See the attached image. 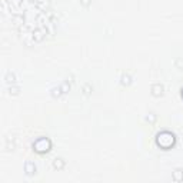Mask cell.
<instances>
[{
    "label": "cell",
    "mask_w": 183,
    "mask_h": 183,
    "mask_svg": "<svg viewBox=\"0 0 183 183\" xmlns=\"http://www.w3.org/2000/svg\"><path fill=\"white\" fill-rule=\"evenodd\" d=\"M155 142H156L157 147H160L162 150H169L176 143V136H175V133L169 132V130H162L156 135Z\"/></svg>",
    "instance_id": "obj_1"
},
{
    "label": "cell",
    "mask_w": 183,
    "mask_h": 183,
    "mask_svg": "<svg viewBox=\"0 0 183 183\" xmlns=\"http://www.w3.org/2000/svg\"><path fill=\"white\" fill-rule=\"evenodd\" d=\"M32 147H33V150L36 153H39V155H44V153L50 152V149H52V140L49 139V137H46V136H40L39 139H36L33 142Z\"/></svg>",
    "instance_id": "obj_2"
},
{
    "label": "cell",
    "mask_w": 183,
    "mask_h": 183,
    "mask_svg": "<svg viewBox=\"0 0 183 183\" xmlns=\"http://www.w3.org/2000/svg\"><path fill=\"white\" fill-rule=\"evenodd\" d=\"M24 173H26L27 176H34V175L37 173L36 165H34L33 162H30V160H27V162L24 163Z\"/></svg>",
    "instance_id": "obj_3"
},
{
    "label": "cell",
    "mask_w": 183,
    "mask_h": 183,
    "mask_svg": "<svg viewBox=\"0 0 183 183\" xmlns=\"http://www.w3.org/2000/svg\"><path fill=\"white\" fill-rule=\"evenodd\" d=\"M152 95L155 96V97H160V96H163V93H165V87H163L162 83H155V85H152Z\"/></svg>",
    "instance_id": "obj_4"
},
{
    "label": "cell",
    "mask_w": 183,
    "mask_h": 183,
    "mask_svg": "<svg viewBox=\"0 0 183 183\" xmlns=\"http://www.w3.org/2000/svg\"><path fill=\"white\" fill-rule=\"evenodd\" d=\"M53 169L54 170H63L66 166V162L65 159H62V157H56V159H53Z\"/></svg>",
    "instance_id": "obj_5"
},
{
    "label": "cell",
    "mask_w": 183,
    "mask_h": 183,
    "mask_svg": "<svg viewBox=\"0 0 183 183\" xmlns=\"http://www.w3.org/2000/svg\"><path fill=\"white\" fill-rule=\"evenodd\" d=\"M172 179L175 180V182H183V170L182 169H176L175 172H173Z\"/></svg>",
    "instance_id": "obj_6"
},
{
    "label": "cell",
    "mask_w": 183,
    "mask_h": 183,
    "mask_svg": "<svg viewBox=\"0 0 183 183\" xmlns=\"http://www.w3.org/2000/svg\"><path fill=\"white\" fill-rule=\"evenodd\" d=\"M120 83H122L123 86H129L130 83H132V76L130 75H122V77H120Z\"/></svg>",
    "instance_id": "obj_7"
},
{
    "label": "cell",
    "mask_w": 183,
    "mask_h": 183,
    "mask_svg": "<svg viewBox=\"0 0 183 183\" xmlns=\"http://www.w3.org/2000/svg\"><path fill=\"white\" fill-rule=\"evenodd\" d=\"M4 79H6V82L9 83V85H10V83L13 85L14 82H16V75H14V73H12V72H7L6 77H4Z\"/></svg>",
    "instance_id": "obj_8"
},
{
    "label": "cell",
    "mask_w": 183,
    "mask_h": 183,
    "mask_svg": "<svg viewBox=\"0 0 183 183\" xmlns=\"http://www.w3.org/2000/svg\"><path fill=\"white\" fill-rule=\"evenodd\" d=\"M62 93H63V90H62L60 86H57V87L52 89V96H53V97H57V96H60Z\"/></svg>",
    "instance_id": "obj_9"
},
{
    "label": "cell",
    "mask_w": 183,
    "mask_h": 183,
    "mask_svg": "<svg viewBox=\"0 0 183 183\" xmlns=\"http://www.w3.org/2000/svg\"><path fill=\"white\" fill-rule=\"evenodd\" d=\"M146 122L155 123V122H156V115H155V113H149V115L146 116Z\"/></svg>",
    "instance_id": "obj_10"
},
{
    "label": "cell",
    "mask_w": 183,
    "mask_h": 183,
    "mask_svg": "<svg viewBox=\"0 0 183 183\" xmlns=\"http://www.w3.org/2000/svg\"><path fill=\"white\" fill-rule=\"evenodd\" d=\"M62 90H63V93H66V92H69V89H70V85H69V80H65L63 83L60 85Z\"/></svg>",
    "instance_id": "obj_11"
},
{
    "label": "cell",
    "mask_w": 183,
    "mask_h": 183,
    "mask_svg": "<svg viewBox=\"0 0 183 183\" xmlns=\"http://www.w3.org/2000/svg\"><path fill=\"white\" fill-rule=\"evenodd\" d=\"M19 92H20V87H19V86H10V87H9V93H10V95H17Z\"/></svg>",
    "instance_id": "obj_12"
},
{
    "label": "cell",
    "mask_w": 183,
    "mask_h": 183,
    "mask_svg": "<svg viewBox=\"0 0 183 183\" xmlns=\"http://www.w3.org/2000/svg\"><path fill=\"white\" fill-rule=\"evenodd\" d=\"M89 89H90V85H85V86H83V90H85V95H89V93H90V92H87Z\"/></svg>",
    "instance_id": "obj_13"
},
{
    "label": "cell",
    "mask_w": 183,
    "mask_h": 183,
    "mask_svg": "<svg viewBox=\"0 0 183 183\" xmlns=\"http://www.w3.org/2000/svg\"><path fill=\"white\" fill-rule=\"evenodd\" d=\"M80 3L83 4V6H85V7H87L89 4H90V0H80Z\"/></svg>",
    "instance_id": "obj_14"
},
{
    "label": "cell",
    "mask_w": 183,
    "mask_h": 183,
    "mask_svg": "<svg viewBox=\"0 0 183 183\" xmlns=\"http://www.w3.org/2000/svg\"><path fill=\"white\" fill-rule=\"evenodd\" d=\"M176 66H177V67H183V60H182V59H177V60H176Z\"/></svg>",
    "instance_id": "obj_15"
},
{
    "label": "cell",
    "mask_w": 183,
    "mask_h": 183,
    "mask_svg": "<svg viewBox=\"0 0 183 183\" xmlns=\"http://www.w3.org/2000/svg\"><path fill=\"white\" fill-rule=\"evenodd\" d=\"M180 95H182V99H183V87L180 89Z\"/></svg>",
    "instance_id": "obj_16"
}]
</instances>
